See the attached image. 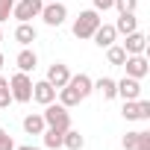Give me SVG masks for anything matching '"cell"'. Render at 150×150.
<instances>
[{"instance_id": "obj_1", "label": "cell", "mask_w": 150, "mask_h": 150, "mask_svg": "<svg viewBox=\"0 0 150 150\" xmlns=\"http://www.w3.org/2000/svg\"><path fill=\"white\" fill-rule=\"evenodd\" d=\"M41 118H44L47 127H56V129H62V132L71 127V112H68L62 103H47L44 112H41Z\"/></svg>"}, {"instance_id": "obj_2", "label": "cell", "mask_w": 150, "mask_h": 150, "mask_svg": "<svg viewBox=\"0 0 150 150\" xmlns=\"http://www.w3.org/2000/svg\"><path fill=\"white\" fill-rule=\"evenodd\" d=\"M97 27H100V15H97V9L80 12V18L74 21V35H77V38H91Z\"/></svg>"}, {"instance_id": "obj_3", "label": "cell", "mask_w": 150, "mask_h": 150, "mask_svg": "<svg viewBox=\"0 0 150 150\" xmlns=\"http://www.w3.org/2000/svg\"><path fill=\"white\" fill-rule=\"evenodd\" d=\"M9 91H12V100H18V103H30V100H33V80L27 77L24 71H18L15 77L9 80Z\"/></svg>"}, {"instance_id": "obj_4", "label": "cell", "mask_w": 150, "mask_h": 150, "mask_svg": "<svg viewBox=\"0 0 150 150\" xmlns=\"http://www.w3.org/2000/svg\"><path fill=\"white\" fill-rule=\"evenodd\" d=\"M41 6H44V0H21V3L12 6V15L21 24H30L35 15H41Z\"/></svg>"}, {"instance_id": "obj_5", "label": "cell", "mask_w": 150, "mask_h": 150, "mask_svg": "<svg viewBox=\"0 0 150 150\" xmlns=\"http://www.w3.org/2000/svg\"><path fill=\"white\" fill-rule=\"evenodd\" d=\"M41 18H44V24H47V27H59V24L68 18V9L59 3V0H53V3L41 6Z\"/></svg>"}, {"instance_id": "obj_6", "label": "cell", "mask_w": 150, "mask_h": 150, "mask_svg": "<svg viewBox=\"0 0 150 150\" xmlns=\"http://www.w3.org/2000/svg\"><path fill=\"white\" fill-rule=\"evenodd\" d=\"M124 68H127V77H132V80H141V77H147V71H150V65H147V59L138 53V56H127L124 59Z\"/></svg>"}, {"instance_id": "obj_7", "label": "cell", "mask_w": 150, "mask_h": 150, "mask_svg": "<svg viewBox=\"0 0 150 150\" xmlns=\"http://www.w3.org/2000/svg\"><path fill=\"white\" fill-rule=\"evenodd\" d=\"M115 88H118V97H124V100H138L141 97V86L132 77H124L121 83H115Z\"/></svg>"}, {"instance_id": "obj_8", "label": "cell", "mask_w": 150, "mask_h": 150, "mask_svg": "<svg viewBox=\"0 0 150 150\" xmlns=\"http://www.w3.org/2000/svg\"><path fill=\"white\" fill-rule=\"evenodd\" d=\"M68 80H71V71H68V65H62V62L50 65V71H47V83H50L53 88H62V86H68Z\"/></svg>"}, {"instance_id": "obj_9", "label": "cell", "mask_w": 150, "mask_h": 150, "mask_svg": "<svg viewBox=\"0 0 150 150\" xmlns=\"http://www.w3.org/2000/svg\"><path fill=\"white\" fill-rule=\"evenodd\" d=\"M33 100H38L41 106H47V103H53V100H56V88H53L47 80L33 83Z\"/></svg>"}, {"instance_id": "obj_10", "label": "cell", "mask_w": 150, "mask_h": 150, "mask_svg": "<svg viewBox=\"0 0 150 150\" xmlns=\"http://www.w3.org/2000/svg\"><path fill=\"white\" fill-rule=\"evenodd\" d=\"M68 86L77 91L83 100H86V97L94 91V83H91V77H88V74H77V77H71V80H68Z\"/></svg>"}, {"instance_id": "obj_11", "label": "cell", "mask_w": 150, "mask_h": 150, "mask_svg": "<svg viewBox=\"0 0 150 150\" xmlns=\"http://www.w3.org/2000/svg\"><path fill=\"white\" fill-rule=\"evenodd\" d=\"M115 35H118V33H115V27H112V24H100V27L94 30V35H91V38H94V44H97V47H112V44H115Z\"/></svg>"}, {"instance_id": "obj_12", "label": "cell", "mask_w": 150, "mask_h": 150, "mask_svg": "<svg viewBox=\"0 0 150 150\" xmlns=\"http://www.w3.org/2000/svg\"><path fill=\"white\" fill-rule=\"evenodd\" d=\"M144 47H147V38H144L141 33H129V35H127V41H124L127 56H138V53H144Z\"/></svg>"}, {"instance_id": "obj_13", "label": "cell", "mask_w": 150, "mask_h": 150, "mask_svg": "<svg viewBox=\"0 0 150 150\" xmlns=\"http://www.w3.org/2000/svg\"><path fill=\"white\" fill-rule=\"evenodd\" d=\"M135 27H138V18H135V12H121V18H118V24H115V33H124V35H129V33H135Z\"/></svg>"}, {"instance_id": "obj_14", "label": "cell", "mask_w": 150, "mask_h": 150, "mask_svg": "<svg viewBox=\"0 0 150 150\" xmlns=\"http://www.w3.org/2000/svg\"><path fill=\"white\" fill-rule=\"evenodd\" d=\"M83 144H86V141H83V135H80L77 129L68 127V129L62 132V147H68V150H83Z\"/></svg>"}, {"instance_id": "obj_15", "label": "cell", "mask_w": 150, "mask_h": 150, "mask_svg": "<svg viewBox=\"0 0 150 150\" xmlns=\"http://www.w3.org/2000/svg\"><path fill=\"white\" fill-rule=\"evenodd\" d=\"M94 88L103 94V100H112V97H118V88H115V80H112V77H100V80L94 83Z\"/></svg>"}, {"instance_id": "obj_16", "label": "cell", "mask_w": 150, "mask_h": 150, "mask_svg": "<svg viewBox=\"0 0 150 150\" xmlns=\"http://www.w3.org/2000/svg\"><path fill=\"white\" fill-rule=\"evenodd\" d=\"M35 65H38V59H35L33 50H21V53H18V71L30 74V71H35Z\"/></svg>"}, {"instance_id": "obj_17", "label": "cell", "mask_w": 150, "mask_h": 150, "mask_svg": "<svg viewBox=\"0 0 150 150\" xmlns=\"http://www.w3.org/2000/svg\"><path fill=\"white\" fill-rule=\"evenodd\" d=\"M80 100H83V97H80L77 91H74L71 86H62V88H59V103H62L65 109H71V106H77Z\"/></svg>"}, {"instance_id": "obj_18", "label": "cell", "mask_w": 150, "mask_h": 150, "mask_svg": "<svg viewBox=\"0 0 150 150\" xmlns=\"http://www.w3.org/2000/svg\"><path fill=\"white\" fill-rule=\"evenodd\" d=\"M15 41L24 44V47L33 44V41H35V30H33L30 24H18V30H15Z\"/></svg>"}, {"instance_id": "obj_19", "label": "cell", "mask_w": 150, "mask_h": 150, "mask_svg": "<svg viewBox=\"0 0 150 150\" xmlns=\"http://www.w3.org/2000/svg\"><path fill=\"white\" fill-rule=\"evenodd\" d=\"M24 129H27L30 135H41V132H44V118H41V115H27V118H24Z\"/></svg>"}, {"instance_id": "obj_20", "label": "cell", "mask_w": 150, "mask_h": 150, "mask_svg": "<svg viewBox=\"0 0 150 150\" xmlns=\"http://www.w3.org/2000/svg\"><path fill=\"white\" fill-rule=\"evenodd\" d=\"M106 59H109V65H124L127 50H124V47H118V44H112V47H106Z\"/></svg>"}, {"instance_id": "obj_21", "label": "cell", "mask_w": 150, "mask_h": 150, "mask_svg": "<svg viewBox=\"0 0 150 150\" xmlns=\"http://www.w3.org/2000/svg\"><path fill=\"white\" fill-rule=\"evenodd\" d=\"M41 135H44V147H62V129L50 127V129H44Z\"/></svg>"}, {"instance_id": "obj_22", "label": "cell", "mask_w": 150, "mask_h": 150, "mask_svg": "<svg viewBox=\"0 0 150 150\" xmlns=\"http://www.w3.org/2000/svg\"><path fill=\"white\" fill-rule=\"evenodd\" d=\"M127 121H138V100H124V112H121Z\"/></svg>"}, {"instance_id": "obj_23", "label": "cell", "mask_w": 150, "mask_h": 150, "mask_svg": "<svg viewBox=\"0 0 150 150\" xmlns=\"http://www.w3.org/2000/svg\"><path fill=\"white\" fill-rule=\"evenodd\" d=\"M112 6H118V12H135V6H138V0H115Z\"/></svg>"}, {"instance_id": "obj_24", "label": "cell", "mask_w": 150, "mask_h": 150, "mask_svg": "<svg viewBox=\"0 0 150 150\" xmlns=\"http://www.w3.org/2000/svg\"><path fill=\"white\" fill-rule=\"evenodd\" d=\"M0 150H15V141H12V135L0 127Z\"/></svg>"}, {"instance_id": "obj_25", "label": "cell", "mask_w": 150, "mask_h": 150, "mask_svg": "<svg viewBox=\"0 0 150 150\" xmlns=\"http://www.w3.org/2000/svg\"><path fill=\"white\" fill-rule=\"evenodd\" d=\"M12 6H15V0H0V24L12 15Z\"/></svg>"}, {"instance_id": "obj_26", "label": "cell", "mask_w": 150, "mask_h": 150, "mask_svg": "<svg viewBox=\"0 0 150 150\" xmlns=\"http://www.w3.org/2000/svg\"><path fill=\"white\" fill-rule=\"evenodd\" d=\"M150 118V100H138V121Z\"/></svg>"}, {"instance_id": "obj_27", "label": "cell", "mask_w": 150, "mask_h": 150, "mask_svg": "<svg viewBox=\"0 0 150 150\" xmlns=\"http://www.w3.org/2000/svg\"><path fill=\"white\" fill-rule=\"evenodd\" d=\"M124 147H127V150H135V147H138V132H127V135H124Z\"/></svg>"}, {"instance_id": "obj_28", "label": "cell", "mask_w": 150, "mask_h": 150, "mask_svg": "<svg viewBox=\"0 0 150 150\" xmlns=\"http://www.w3.org/2000/svg\"><path fill=\"white\" fill-rule=\"evenodd\" d=\"M9 103H12V91H9V86H6V88H0V109H6Z\"/></svg>"}, {"instance_id": "obj_29", "label": "cell", "mask_w": 150, "mask_h": 150, "mask_svg": "<svg viewBox=\"0 0 150 150\" xmlns=\"http://www.w3.org/2000/svg\"><path fill=\"white\" fill-rule=\"evenodd\" d=\"M135 150H150V132H138V147Z\"/></svg>"}, {"instance_id": "obj_30", "label": "cell", "mask_w": 150, "mask_h": 150, "mask_svg": "<svg viewBox=\"0 0 150 150\" xmlns=\"http://www.w3.org/2000/svg\"><path fill=\"white\" fill-rule=\"evenodd\" d=\"M112 3H115V0H94V9L97 12H106V9H112Z\"/></svg>"}, {"instance_id": "obj_31", "label": "cell", "mask_w": 150, "mask_h": 150, "mask_svg": "<svg viewBox=\"0 0 150 150\" xmlns=\"http://www.w3.org/2000/svg\"><path fill=\"white\" fill-rule=\"evenodd\" d=\"M6 86H9V83H6V80H3V77H0V88H6Z\"/></svg>"}, {"instance_id": "obj_32", "label": "cell", "mask_w": 150, "mask_h": 150, "mask_svg": "<svg viewBox=\"0 0 150 150\" xmlns=\"http://www.w3.org/2000/svg\"><path fill=\"white\" fill-rule=\"evenodd\" d=\"M15 150H38V147H15Z\"/></svg>"}, {"instance_id": "obj_33", "label": "cell", "mask_w": 150, "mask_h": 150, "mask_svg": "<svg viewBox=\"0 0 150 150\" xmlns=\"http://www.w3.org/2000/svg\"><path fill=\"white\" fill-rule=\"evenodd\" d=\"M0 68H3V53H0Z\"/></svg>"}, {"instance_id": "obj_34", "label": "cell", "mask_w": 150, "mask_h": 150, "mask_svg": "<svg viewBox=\"0 0 150 150\" xmlns=\"http://www.w3.org/2000/svg\"><path fill=\"white\" fill-rule=\"evenodd\" d=\"M0 41H3V33H0Z\"/></svg>"}, {"instance_id": "obj_35", "label": "cell", "mask_w": 150, "mask_h": 150, "mask_svg": "<svg viewBox=\"0 0 150 150\" xmlns=\"http://www.w3.org/2000/svg\"><path fill=\"white\" fill-rule=\"evenodd\" d=\"M47 3H53V0H47Z\"/></svg>"}]
</instances>
